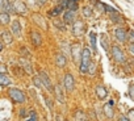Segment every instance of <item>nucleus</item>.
<instances>
[{
    "label": "nucleus",
    "instance_id": "40",
    "mask_svg": "<svg viewBox=\"0 0 134 121\" xmlns=\"http://www.w3.org/2000/svg\"><path fill=\"white\" fill-rule=\"evenodd\" d=\"M46 2H47V0H38V6H40V7H42Z\"/></svg>",
    "mask_w": 134,
    "mask_h": 121
},
{
    "label": "nucleus",
    "instance_id": "22",
    "mask_svg": "<svg viewBox=\"0 0 134 121\" xmlns=\"http://www.w3.org/2000/svg\"><path fill=\"white\" fill-rule=\"evenodd\" d=\"M75 120L76 121H88V118H87V116L83 111H76L75 112Z\"/></svg>",
    "mask_w": 134,
    "mask_h": 121
},
{
    "label": "nucleus",
    "instance_id": "18",
    "mask_svg": "<svg viewBox=\"0 0 134 121\" xmlns=\"http://www.w3.org/2000/svg\"><path fill=\"white\" fill-rule=\"evenodd\" d=\"M95 92H96V95H97V97H99V99H105V97H107V95H108L107 88H105V87H103V86H97V87L95 88Z\"/></svg>",
    "mask_w": 134,
    "mask_h": 121
},
{
    "label": "nucleus",
    "instance_id": "3",
    "mask_svg": "<svg viewBox=\"0 0 134 121\" xmlns=\"http://www.w3.org/2000/svg\"><path fill=\"white\" fill-rule=\"evenodd\" d=\"M82 54H83V49L80 46V43H74L71 46V57L75 63H80L82 62Z\"/></svg>",
    "mask_w": 134,
    "mask_h": 121
},
{
    "label": "nucleus",
    "instance_id": "19",
    "mask_svg": "<svg viewBox=\"0 0 134 121\" xmlns=\"http://www.w3.org/2000/svg\"><path fill=\"white\" fill-rule=\"evenodd\" d=\"M64 8H66V6L60 3V4H59V6H57V7H55L53 11H50V12H49V16H51V17H55V16L60 15V13L63 12V9H64Z\"/></svg>",
    "mask_w": 134,
    "mask_h": 121
},
{
    "label": "nucleus",
    "instance_id": "1",
    "mask_svg": "<svg viewBox=\"0 0 134 121\" xmlns=\"http://www.w3.org/2000/svg\"><path fill=\"white\" fill-rule=\"evenodd\" d=\"M91 63V51L90 49L84 47L82 54V62H80V73H88V66Z\"/></svg>",
    "mask_w": 134,
    "mask_h": 121
},
{
    "label": "nucleus",
    "instance_id": "26",
    "mask_svg": "<svg viewBox=\"0 0 134 121\" xmlns=\"http://www.w3.org/2000/svg\"><path fill=\"white\" fill-rule=\"evenodd\" d=\"M90 38H91V46H92V49L96 51V33L92 32V33L90 34Z\"/></svg>",
    "mask_w": 134,
    "mask_h": 121
},
{
    "label": "nucleus",
    "instance_id": "4",
    "mask_svg": "<svg viewBox=\"0 0 134 121\" xmlns=\"http://www.w3.org/2000/svg\"><path fill=\"white\" fill-rule=\"evenodd\" d=\"M110 51H112V57H113V59L116 60V62H120V63L125 62V55H124L122 50L120 49V46L113 45L112 49H110Z\"/></svg>",
    "mask_w": 134,
    "mask_h": 121
},
{
    "label": "nucleus",
    "instance_id": "28",
    "mask_svg": "<svg viewBox=\"0 0 134 121\" xmlns=\"http://www.w3.org/2000/svg\"><path fill=\"white\" fill-rule=\"evenodd\" d=\"M33 82H34V84H36L38 88H42L43 83H42V80H41V76H40V75H38V76H34V78H33Z\"/></svg>",
    "mask_w": 134,
    "mask_h": 121
},
{
    "label": "nucleus",
    "instance_id": "41",
    "mask_svg": "<svg viewBox=\"0 0 134 121\" xmlns=\"http://www.w3.org/2000/svg\"><path fill=\"white\" fill-rule=\"evenodd\" d=\"M120 121H129V118H126L125 116H121L120 117Z\"/></svg>",
    "mask_w": 134,
    "mask_h": 121
},
{
    "label": "nucleus",
    "instance_id": "21",
    "mask_svg": "<svg viewBox=\"0 0 134 121\" xmlns=\"http://www.w3.org/2000/svg\"><path fill=\"white\" fill-rule=\"evenodd\" d=\"M103 109H104V114H105V116H107L108 118H112V117H113V114H114V113H113V108H112V104H105Z\"/></svg>",
    "mask_w": 134,
    "mask_h": 121
},
{
    "label": "nucleus",
    "instance_id": "33",
    "mask_svg": "<svg viewBox=\"0 0 134 121\" xmlns=\"http://www.w3.org/2000/svg\"><path fill=\"white\" fill-rule=\"evenodd\" d=\"M129 96L134 100V84H130L129 86Z\"/></svg>",
    "mask_w": 134,
    "mask_h": 121
},
{
    "label": "nucleus",
    "instance_id": "24",
    "mask_svg": "<svg viewBox=\"0 0 134 121\" xmlns=\"http://www.w3.org/2000/svg\"><path fill=\"white\" fill-rule=\"evenodd\" d=\"M67 8L71 9V11H78L79 6H78V3L75 2V0H67Z\"/></svg>",
    "mask_w": 134,
    "mask_h": 121
},
{
    "label": "nucleus",
    "instance_id": "23",
    "mask_svg": "<svg viewBox=\"0 0 134 121\" xmlns=\"http://www.w3.org/2000/svg\"><path fill=\"white\" fill-rule=\"evenodd\" d=\"M9 16L11 15L7 13V12H2V13H0V20H2V24H4V25L9 24V21H11V17Z\"/></svg>",
    "mask_w": 134,
    "mask_h": 121
},
{
    "label": "nucleus",
    "instance_id": "14",
    "mask_svg": "<svg viewBox=\"0 0 134 121\" xmlns=\"http://www.w3.org/2000/svg\"><path fill=\"white\" fill-rule=\"evenodd\" d=\"M30 40L34 46H40L42 43V37L38 32H30Z\"/></svg>",
    "mask_w": 134,
    "mask_h": 121
},
{
    "label": "nucleus",
    "instance_id": "25",
    "mask_svg": "<svg viewBox=\"0 0 134 121\" xmlns=\"http://www.w3.org/2000/svg\"><path fill=\"white\" fill-rule=\"evenodd\" d=\"M109 15H110L109 17H110V20H112L113 23H117V24H120V23L122 21V20H121V15H120L118 12H113V13H109Z\"/></svg>",
    "mask_w": 134,
    "mask_h": 121
},
{
    "label": "nucleus",
    "instance_id": "27",
    "mask_svg": "<svg viewBox=\"0 0 134 121\" xmlns=\"http://www.w3.org/2000/svg\"><path fill=\"white\" fill-rule=\"evenodd\" d=\"M54 23V25L59 29V30H64L66 29V26H64V24H63V21H59V20H54L53 21Z\"/></svg>",
    "mask_w": 134,
    "mask_h": 121
},
{
    "label": "nucleus",
    "instance_id": "17",
    "mask_svg": "<svg viewBox=\"0 0 134 121\" xmlns=\"http://www.w3.org/2000/svg\"><path fill=\"white\" fill-rule=\"evenodd\" d=\"M2 40H3V43H4V45H11V43H12V41H13L11 32L4 30V32L2 33Z\"/></svg>",
    "mask_w": 134,
    "mask_h": 121
},
{
    "label": "nucleus",
    "instance_id": "36",
    "mask_svg": "<svg viewBox=\"0 0 134 121\" xmlns=\"http://www.w3.org/2000/svg\"><path fill=\"white\" fill-rule=\"evenodd\" d=\"M129 118H130L131 121H134V109H130V111H129Z\"/></svg>",
    "mask_w": 134,
    "mask_h": 121
},
{
    "label": "nucleus",
    "instance_id": "8",
    "mask_svg": "<svg viewBox=\"0 0 134 121\" xmlns=\"http://www.w3.org/2000/svg\"><path fill=\"white\" fill-rule=\"evenodd\" d=\"M38 75L41 76V80H42L43 86L46 87V90H47L49 92H53V91H54V88H53V86H51V82H50V78L47 76V74H46L45 71H40V74H38Z\"/></svg>",
    "mask_w": 134,
    "mask_h": 121
},
{
    "label": "nucleus",
    "instance_id": "11",
    "mask_svg": "<svg viewBox=\"0 0 134 121\" xmlns=\"http://www.w3.org/2000/svg\"><path fill=\"white\" fill-rule=\"evenodd\" d=\"M33 21L40 26V28H42L43 30H47V24H46V21H45V19L41 16V15H38V13H34L33 15Z\"/></svg>",
    "mask_w": 134,
    "mask_h": 121
},
{
    "label": "nucleus",
    "instance_id": "35",
    "mask_svg": "<svg viewBox=\"0 0 134 121\" xmlns=\"http://www.w3.org/2000/svg\"><path fill=\"white\" fill-rule=\"evenodd\" d=\"M28 6H30V7L38 6V0H28Z\"/></svg>",
    "mask_w": 134,
    "mask_h": 121
},
{
    "label": "nucleus",
    "instance_id": "15",
    "mask_svg": "<svg viewBox=\"0 0 134 121\" xmlns=\"http://www.w3.org/2000/svg\"><path fill=\"white\" fill-rule=\"evenodd\" d=\"M11 29H12V33L16 36V37H20L21 36V25H20V21L19 20H15L11 25Z\"/></svg>",
    "mask_w": 134,
    "mask_h": 121
},
{
    "label": "nucleus",
    "instance_id": "31",
    "mask_svg": "<svg viewBox=\"0 0 134 121\" xmlns=\"http://www.w3.org/2000/svg\"><path fill=\"white\" fill-rule=\"evenodd\" d=\"M103 9H104L105 12H108V13H113V12H116V9L112 8V7H109V6H103Z\"/></svg>",
    "mask_w": 134,
    "mask_h": 121
},
{
    "label": "nucleus",
    "instance_id": "38",
    "mask_svg": "<svg viewBox=\"0 0 134 121\" xmlns=\"http://www.w3.org/2000/svg\"><path fill=\"white\" fill-rule=\"evenodd\" d=\"M46 104L49 105V108H50V109H53V105H51V101H50V99H49V97H46Z\"/></svg>",
    "mask_w": 134,
    "mask_h": 121
},
{
    "label": "nucleus",
    "instance_id": "16",
    "mask_svg": "<svg viewBox=\"0 0 134 121\" xmlns=\"http://www.w3.org/2000/svg\"><path fill=\"white\" fill-rule=\"evenodd\" d=\"M54 92H55V97H57V100L59 101V103H64L66 100H64V95H63V90H62V87L58 84V86H55V88H54Z\"/></svg>",
    "mask_w": 134,
    "mask_h": 121
},
{
    "label": "nucleus",
    "instance_id": "5",
    "mask_svg": "<svg viewBox=\"0 0 134 121\" xmlns=\"http://www.w3.org/2000/svg\"><path fill=\"white\" fill-rule=\"evenodd\" d=\"M63 84H64V88L67 92H72L75 90V80H74V76L71 74H66L64 75V80H63Z\"/></svg>",
    "mask_w": 134,
    "mask_h": 121
},
{
    "label": "nucleus",
    "instance_id": "43",
    "mask_svg": "<svg viewBox=\"0 0 134 121\" xmlns=\"http://www.w3.org/2000/svg\"><path fill=\"white\" fill-rule=\"evenodd\" d=\"M130 36H131V37L134 38V32H130Z\"/></svg>",
    "mask_w": 134,
    "mask_h": 121
},
{
    "label": "nucleus",
    "instance_id": "32",
    "mask_svg": "<svg viewBox=\"0 0 134 121\" xmlns=\"http://www.w3.org/2000/svg\"><path fill=\"white\" fill-rule=\"evenodd\" d=\"M101 45H103V47H104L107 51L109 50V47H108V41H107V38H105V37H103V38H101Z\"/></svg>",
    "mask_w": 134,
    "mask_h": 121
},
{
    "label": "nucleus",
    "instance_id": "37",
    "mask_svg": "<svg viewBox=\"0 0 134 121\" xmlns=\"http://www.w3.org/2000/svg\"><path fill=\"white\" fill-rule=\"evenodd\" d=\"M26 114H28L26 109H21V111H20V116H21V117H25Z\"/></svg>",
    "mask_w": 134,
    "mask_h": 121
},
{
    "label": "nucleus",
    "instance_id": "7",
    "mask_svg": "<svg viewBox=\"0 0 134 121\" xmlns=\"http://www.w3.org/2000/svg\"><path fill=\"white\" fill-rule=\"evenodd\" d=\"M12 3H13V7H15L16 13L23 15V13H26L28 12V7H26V4L23 2V0H13Z\"/></svg>",
    "mask_w": 134,
    "mask_h": 121
},
{
    "label": "nucleus",
    "instance_id": "39",
    "mask_svg": "<svg viewBox=\"0 0 134 121\" xmlns=\"http://www.w3.org/2000/svg\"><path fill=\"white\" fill-rule=\"evenodd\" d=\"M129 50H130L131 54H134V43H130V45H129Z\"/></svg>",
    "mask_w": 134,
    "mask_h": 121
},
{
    "label": "nucleus",
    "instance_id": "6",
    "mask_svg": "<svg viewBox=\"0 0 134 121\" xmlns=\"http://www.w3.org/2000/svg\"><path fill=\"white\" fill-rule=\"evenodd\" d=\"M0 9H2V12H7L9 15L16 13L13 3H11L9 0H0Z\"/></svg>",
    "mask_w": 134,
    "mask_h": 121
},
{
    "label": "nucleus",
    "instance_id": "13",
    "mask_svg": "<svg viewBox=\"0 0 134 121\" xmlns=\"http://www.w3.org/2000/svg\"><path fill=\"white\" fill-rule=\"evenodd\" d=\"M66 63H67L66 55H64V54H57V57H55V65H57L58 67L63 69V67L66 66Z\"/></svg>",
    "mask_w": 134,
    "mask_h": 121
},
{
    "label": "nucleus",
    "instance_id": "10",
    "mask_svg": "<svg viewBox=\"0 0 134 121\" xmlns=\"http://www.w3.org/2000/svg\"><path fill=\"white\" fill-rule=\"evenodd\" d=\"M75 12H76V11L69 9V11H66V12L63 13V20H64L66 24H74V23H75Z\"/></svg>",
    "mask_w": 134,
    "mask_h": 121
},
{
    "label": "nucleus",
    "instance_id": "20",
    "mask_svg": "<svg viewBox=\"0 0 134 121\" xmlns=\"http://www.w3.org/2000/svg\"><path fill=\"white\" fill-rule=\"evenodd\" d=\"M0 84H2L3 87L11 84V78H9L5 73H2V74H0Z\"/></svg>",
    "mask_w": 134,
    "mask_h": 121
},
{
    "label": "nucleus",
    "instance_id": "2",
    "mask_svg": "<svg viewBox=\"0 0 134 121\" xmlns=\"http://www.w3.org/2000/svg\"><path fill=\"white\" fill-rule=\"evenodd\" d=\"M8 94H9L11 99L15 100L16 103H25V101H26L25 94H24L21 90H19V88H11Z\"/></svg>",
    "mask_w": 134,
    "mask_h": 121
},
{
    "label": "nucleus",
    "instance_id": "42",
    "mask_svg": "<svg viewBox=\"0 0 134 121\" xmlns=\"http://www.w3.org/2000/svg\"><path fill=\"white\" fill-rule=\"evenodd\" d=\"M2 70H3V73H5V66L4 65H2Z\"/></svg>",
    "mask_w": 134,
    "mask_h": 121
},
{
    "label": "nucleus",
    "instance_id": "44",
    "mask_svg": "<svg viewBox=\"0 0 134 121\" xmlns=\"http://www.w3.org/2000/svg\"><path fill=\"white\" fill-rule=\"evenodd\" d=\"M75 2H78V0H75Z\"/></svg>",
    "mask_w": 134,
    "mask_h": 121
},
{
    "label": "nucleus",
    "instance_id": "9",
    "mask_svg": "<svg viewBox=\"0 0 134 121\" xmlns=\"http://www.w3.org/2000/svg\"><path fill=\"white\" fill-rule=\"evenodd\" d=\"M84 24H83V21H80V20H78V21H75L74 23V26H72V32H74V34L76 36V37H80L83 33H84Z\"/></svg>",
    "mask_w": 134,
    "mask_h": 121
},
{
    "label": "nucleus",
    "instance_id": "34",
    "mask_svg": "<svg viewBox=\"0 0 134 121\" xmlns=\"http://www.w3.org/2000/svg\"><path fill=\"white\" fill-rule=\"evenodd\" d=\"M26 121H37V114H36L34 112H30V117H29Z\"/></svg>",
    "mask_w": 134,
    "mask_h": 121
},
{
    "label": "nucleus",
    "instance_id": "29",
    "mask_svg": "<svg viewBox=\"0 0 134 121\" xmlns=\"http://www.w3.org/2000/svg\"><path fill=\"white\" fill-rule=\"evenodd\" d=\"M83 16H86V17H91V16H92V9H91L90 7H86V8L83 9Z\"/></svg>",
    "mask_w": 134,
    "mask_h": 121
},
{
    "label": "nucleus",
    "instance_id": "30",
    "mask_svg": "<svg viewBox=\"0 0 134 121\" xmlns=\"http://www.w3.org/2000/svg\"><path fill=\"white\" fill-rule=\"evenodd\" d=\"M96 73V65L95 63H90V66H88V74H91V75H93Z\"/></svg>",
    "mask_w": 134,
    "mask_h": 121
},
{
    "label": "nucleus",
    "instance_id": "12",
    "mask_svg": "<svg viewBox=\"0 0 134 121\" xmlns=\"http://www.w3.org/2000/svg\"><path fill=\"white\" fill-rule=\"evenodd\" d=\"M114 36H116V38H117L120 42H126V40H127V33H126V30L122 29V28L116 29Z\"/></svg>",
    "mask_w": 134,
    "mask_h": 121
}]
</instances>
